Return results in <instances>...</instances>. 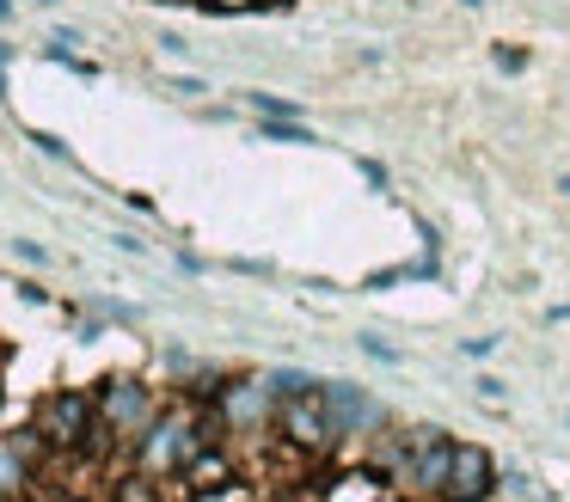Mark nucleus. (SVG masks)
I'll use <instances>...</instances> for the list:
<instances>
[{
    "label": "nucleus",
    "mask_w": 570,
    "mask_h": 502,
    "mask_svg": "<svg viewBox=\"0 0 570 502\" xmlns=\"http://www.w3.org/2000/svg\"><path fill=\"white\" fill-rule=\"evenodd\" d=\"M203 447H209V429L190 411H173V416H154L148 423V435L136 441V460H141V472H154V478H178Z\"/></svg>",
    "instance_id": "1"
},
{
    "label": "nucleus",
    "mask_w": 570,
    "mask_h": 502,
    "mask_svg": "<svg viewBox=\"0 0 570 502\" xmlns=\"http://www.w3.org/2000/svg\"><path fill=\"white\" fill-rule=\"evenodd\" d=\"M19 478H26V453H19L13 441H7V447H0V490H13Z\"/></svg>",
    "instance_id": "9"
},
{
    "label": "nucleus",
    "mask_w": 570,
    "mask_h": 502,
    "mask_svg": "<svg viewBox=\"0 0 570 502\" xmlns=\"http://www.w3.org/2000/svg\"><path fill=\"white\" fill-rule=\"evenodd\" d=\"M252 7H283V0H252Z\"/></svg>",
    "instance_id": "12"
},
{
    "label": "nucleus",
    "mask_w": 570,
    "mask_h": 502,
    "mask_svg": "<svg viewBox=\"0 0 570 502\" xmlns=\"http://www.w3.org/2000/svg\"><path fill=\"white\" fill-rule=\"evenodd\" d=\"M0 19H7V0H0Z\"/></svg>",
    "instance_id": "14"
},
{
    "label": "nucleus",
    "mask_w": 570,
    "mask_h": 502,
    "mask_svg": "<svg viewBox=\"0 0 570 502\" xmlns=\"http://www.w3.org/2000/svg\"><path fill=\"white\" fill-rule=\"evenodd\" d=\"M166 7H197V0H166Z\"/></svg>",
    "instance_id": "13"
},
{
    "label": "nucleus",
    "mask_w": 570,
    "mask_h": 502,
    "mask_svg": "<svg viewBox=\"0 0 570 502\" xmlns=\"http://www.w3.org/2000/svg\"><path fill=\"white\" fill-rule=\"evenodd\" d=\"M479 502H491V496H479Z\"/></svg>",
    "instance_id": "15"
},
{
    "label": "nucleus",
    "mask_w": 570,
    "mask_h": 502,
    "mask_svg": "<svg viewBox=\"0 0 570 502\" xmlns=\"http://www.w3.org/2000/svg\"><path fill=\"white\" fill-rule=\"evenodd\" d=\"M203 7H215V12H246L252 0H203Z\"/></svg>",
    "instance_id": "11"
},
{
    "label": "nucleus",
    "mask_w": 570,
    "mask_h": 502,
    "mask_svg": "<svg viewBox=\"0 0 570 502\" xmlns=\"http://www.w3.org/2000/svg\"><path fill=\"white\" fill-rule=\"evenodd\" d=\"M38 429L50 447H87L92 429H99V398H87V392H56V398H43Z\"/></svg>",
    "instance_id": "3"
},
{
    "label": "nucleus",
    "mask_w": 570,
    "mask_h": 502,
    "mask_svg": "<svg viewBox=\"0 0 570 502\" xmlns=\"http://www.w3.org/2000/svg\"><path fill=\"white\" fill-rule=\"evenodd\" d=\"M491 478H497L491 453H484V447H460V441H454V465H448L442 502H479V496H491Z\"/></svg>",
    "instance_id": "7"
},
{
    "label": "nucleus",
    "mask_w": 570,
    "mask_h": 502,
    "mask_svg": "<svg viewBox=\"0 0 570 502\" xmlns=\"http://www.w3.org/2000/svg\"><path fill=\"white\" fill-rule=\"evenodd\" d=\"M117 502H154V472L124 478V484H117Z\"/></svg>",
    "instance_id": "10"
},
{
    "label": "nucleus",
    "mask_w": 570,
    "mask_h": 502,
    "mask_svg": "<svg viewBox=\"0 0 570 502\" xmlns=\"http://www.w3.org/2000/svg\"><path fill=\"white\" fill-rule=\"evenodd\" d=\"M222 416L234 429H246V435H252V429H264L276 416V386H271V380H239V386H227Z\"/></svg>",
    "instance_id": "8"
},
{
    "label": "nucleus",
    "mask_w": 570,
    "mask_h": 502,
    "mask_svg": "<svg viewBox=\"0 0 570 502\" xmlns=\"http://www.w3.org/2000/svg\"><path fill=\"white\" fill-rule=\"evenodd\" d=\"M276 416H283V435L295 441V447H307V453L337 447V423H332V411H325L320 392H295V398H283Z\"/></svg>",
    "instance_id": "5"
},
{
    "label": "nucleus",
    "mask_w": 570,
    "mask_h": 502,
    "mask_svg": "<svg viewBox=\"0 0 570 502\" xmlns=\"http://www.w3.org/2000/svg\"><path fill=\"white\" fill-rule=\"evenodd\" d=\"M448 465H454V441H442V429H417V441H411V453L393 465V478L411 496H442Z\"/></svg>",
    "instance_id": "2"
},
{
    "label": "nucleus",
    "mask_w": 570,
    "mask_h": 502,
    "mask_svg": "<svg viewBox=\"0 0 570 502\" xmlns=\"http://www.w3.org/2000/svg\"><path fill=\"white\" fill-rule=\"evenodd\" d=\"M154 416L160 411H154L148 386H136V380H111V386L99 392V423L111 429V441H141Z\"/></svg>",
    "instance_id": "4"
},
{
    "label": "nucleus",
    "mask_w": 570,
    "mask_h": 502,
    "mask_svg": "<svg viewBox=\"0 0 570 502\" xmlns=\"http://www.w3.org/2000/svg\"><path fill=\"white\" fill-rule=\"evenodd\" d=\"M325 411H332L337 435H374V429L386 423V404L368 398L362 386H344V380H332V386H320Z\"/></svg>",
    "instance_id": "6"
}]
</instances>
